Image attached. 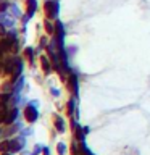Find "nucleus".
<instances>
[{
	"label": "nucleus",
	"instance_id": "f257e3e1",
	"mask_svg": "<svg viewBox=\"0 0 150 155\" xmlns=\"http://www.w3.org/2000/svg\"><path fill=\"white\" fill-rule=\"evenodd\" d=\"M15 44H16V37H15L13 34H8V36H3V39L0 41V48L5 50V52L13 50Z\"/></svg>",
	"mask_w": 150,
	"mask_h": 155
},
{
	"label": "nucleus",
	"instance_id": "f03ea898",
	"mask_svg": "<svg viewBox=\"0 0 150 155\" xmlns=\"http://www.w3.org/2000/svg\"><path fill=\"white\" fill-rule=\"evenodd\" d=\"M44 12H45V16L48 19H55L57 18V12H58V7L55 2H52V0H48V2L44 3Z\"/></svg>",
	"mask_w": 150,
	"mask_h": 155
},
{
	"label": "nucleus",
	"instance_id": "7ed1b4c3",
	"mask_svg": "<svg viewBox=\"0 0 150 155\" xmlns=\"http://www.w3.org/2000/svg\"><path fill=\"white\" fill-rule=\"evenodd\" d=\"M24 116H26V120L29 121V123H34V121L37 120V110H36V107L28 105L26 110H24Z\"/></svg>",
	"mask_w": 150,
	"mask_h": 155
},
{
	"label": "nucleus",
	"instance_id": "20e7f679",
	"mask_svg": "<svg viewBox=\"0 0 150 155\" xmlns=\"http://www.w3.org/2000/svg\"><path fill=\"white\" fill-rule=\"evenodd\" d=\"M68 89L74 95H77V78L74 74H70V78H68Z\"/></svg>",
	"mask_w": 150,
	"mask_h": 155
},
{
	"label": "nucleus",
	"instance_id": "39448f33",
	"mask_svg": "<svg viewBox=\"0 0 150 155\" xmlns=\"http://www.w3.org/2000/svg\"><path fill=\"white\" fill-rule=\"evenodd\" d=\"M37 5H36V0H26V13L28 16H32L34 12H36Z\"/></svg>",
	"mask_w": 150,
	"mask_h": 155
},
{
	"label": "nucleus",
	"instance_id": "423d86ee",
	"mask_svg": "<svg viewBox=\"0 0 150 155\" xmlns=\"http://www.w3.org/2000/svg\"><path fill=\"white\" fill-rule=\"evenodd\" d=\"M41 66H42V71L44 73H45V74H47V73H50V70H52V68H50V63H48V58L47 57H41Z\"/></svg>",
	"mask_w": 150,
	"mask_h": 155
},
{
	"label": "nucleus",
	"instance_id": "0eeeda50",
	"mask_svg": "<svg viewBox=\"0 0 150 155\" xmlns=\"http://www.w3.org/2000/svg\"><path fill=\"white\" fill-rule=\"evenodd\" d=\"M7 120V107L3 104H0V123Z\"/></svg>",
	"mask_w": 150,
	"mask_h": 155
},
{
	"label": "nucleus",
	"instance_id": "6e6552de",
	"mask_svg": "<svg viewBox=\"0 0 150 155\" xmlns=\"http://www.w3.org/2000/svg\"><path fill=\"white\" fill-rule=\"evenodd\" d=\"M55 126L58 128V131H60V133H63V131H65V124H63V120L60 118V116H57V118H55Z\"/></svg>",
	"mask_w": 150,
	"mask_h": 155
},
{
	"label": "nucleus",
	"instance_id": "1a4fd4ad",
	"mask_svg": "<svg viewBox=\"0 0 150 155\" xmlns=\"http://www.w3.org/2000/svg\"><path fill=\"white\" fill-rule=\"evenodd\" d=\"M16 118V110H11L10 111V115L7 116V120H5V123L7 124H10V123H13V120Z\"/></svg>",
	"mask_w": 150,
	"mask_h": 155
},
{
	"label": "nucleus",
	"instance_id": "9d476101",
	"mask_svg": "<svg viewBox=\"0 0 150 155\" xmlns=\"http://www.w3.org/2000/svg\"><path fill=\"white\" fill-rule=\"evenodd\" d=\"M10 149L11 150H19L21 149V140H11V142H10Z\"/></svg>",
	"mask_w": 150,
	"mask_h": 155
},
{
	"label": "nucleus",
	"instance_id": "9b49d317",
	"mask_svg": "<svg viewBox=\"0 0 150 155\" xmlns=\"http://www.w3.org/2000/svg\"><path fill=\"white\" fill-rule=\"evenodd\" d=\"M24 57H26L28 58V60H31L32 61V48H24Z\"/></svg>",
	"mask_w": 150,
	"mask_h": 155
},
{
	"label": "nucleus",
	"instance_id": "f8f14e48",
	"mask_svg": "<svg viewBox=\"0 0 150 155\" xmlns=\"http://www.w3.org/2000/svg\"><path fill=\"white\" fill-rule=\"evenodd\" d=\"M45 31H47L48 34H52V32H53V26H52V24L48 23V21H45Z\"/></svg>",
	"mask_w": 150,
	"mask_h": 155
},
{
	"label": "nucleus",
	"instance_id": "ddd939ff",
	"mask_svg": "<svg viewBox=\"0 0 150 155\" xmlns=\"http://www.w3.org/2000/svg\"><path fill=\"white\" fill-rule=\"evenodd\" d=\"M5 74V63H0V76Z\"/></svg>",
	"mask_w": 150,
	"mask_h": 155
},
{
	"label": "nucleus",
	"instance_id": "4468645a",
	"mask_svg": "<svg viewBox=\"0 0 150 155\" xmlns=\"http://www.w3.org/2000/svg\"><path fill=\"white\" fill-rule=\"evenodd\" d=\"M58 152H60V153H65V145H63V144H60V147H58Z\"/></svg>",
	"mask_w": 150,
	"mask_h": 155
},
{
	"label": "nucleus",
	"instance_id": "2eb2a0df",
	"mask_svg": "<svg viewBox=\"0 0 150 155\" xmlns=\"http://www.w3.org/2000/svg\"><path fill=\"white\" fill-rule=\"evenodd\" d=\"M0 36H7V32H5V29H3L2 24H0Z\"/></svg>",
	"mask_w": 150,
	"mask_h": 155
},
{
	"label": "nucleus",
	"instance_id": "dca6fc26",
	"mask_svg": "<svg viewBox=\"0 0 150 155\" xmlns=\"http://www.w3.org/2000/svg\"><path fill=\"white\" fill-rule=\"evenodd\" d=\"M3 10H7V3H0V12H3Z\"/></svg>",
	"mask_w": 150,
	"mask_h": 155
},
{
	"label": "nucleus",
	"instance_id": "f3484780",
	"mask_svg": "<svg viewBox=\"0 0 150 155\" xmlns=\"http://www.w3.org/2000/svg\"><path fill=\"white\" fill-rule=\"evenodd\" d=\"M2 53H3V50H2V48H0V58H2Z\"/></svg>",
	"mask_w": 150,
	"mask_h": 155
},
{
	"label": "nucleus",
	"instance_id": "a211bd4d",
	"mask_svg": "<svg viewBox=\"0 0 150 155\" xmlns=\"http://www.w3.org/2000/svg\"><path fill=\"white\" fill-rule=\"evenodd\" d=\"M3 155H7V153H3Z\"/></svg>",
	"mask_w": 150,
	"mask_h": 155
}]
</instances>
